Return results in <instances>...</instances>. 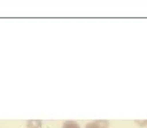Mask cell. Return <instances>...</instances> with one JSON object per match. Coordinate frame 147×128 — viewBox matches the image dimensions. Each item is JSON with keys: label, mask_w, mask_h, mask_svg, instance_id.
Returning a JSON list of instances; mask_svg holds the SVG:
<instances>
[{"label": "cell", "mask_w": 147, "mask_h": 128, "mask_svg": "<svg viewBox=\"0 0 147 128\" xmlns=\"http://www.w3.org/2000/svg\"><path fill=\"white\" fill-rule=\"evenodd\" d=\"M86 128H109V121L101 120V121H92L89 123Z\"/></svg>", "instance_id": "cell-1"}, {"label": "cell", "mask_w": 147, "mask_h": 128, "mask_svg": "<svg viewBox=\"0 0 147 128\" xmlns=\"http://www.w3.org/2000/svg\"><path fill=\"white\" fill-rule=\"evenodd\" d=\"M63 128H80V125L77 123H74V121H66L63 124Z\"/></svg>", "instance_id": "cell-2"}, {"label": "cell", "mask_w": 147, "mask_h": 128, "mask_svg": "<svg viewBox=\"0 0 147 128\" xmlns=\"http://www.w3.org/2000/svg\"><path fill=\"white\" fill-rule=\"evenodd\" d=\"M42 123L40 121H27V127L29 128H40Z\"/></svg>", "instance_id": "cell-3"}]
</instances>
